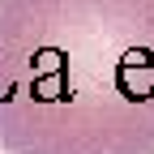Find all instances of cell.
Masks as SVG:
<instances>
[{
  "label": "cell",
  "instance_id": "cell-1",
  "mask_svg": "<svg viewBox=\"0 0 154 154\" xmlns=\"http://www.w3.org/2000/svg\"><path fill=\"white\" fill-rule=\"evenodd\" d=\"M0 150L154 154V0H0Z\"/></svg>",
  "mask_w": 154,
  "mask_h": 154
}]
</instances>
